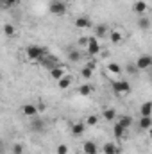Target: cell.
<instances>
[{
	"label": "cell",
	"mask_w": 152,
	"mask_h": 154,
	"mask_svg": "<svg viewBox=\"0 0 152 154\" xmlns=\"http://www.w3.org/2000/svg\"><path fill=\"white\" fill-rule=\"evenodd\" d=\"M47 54H48L47 47H41V45H29V47L25 48V56H27L31 61H41Z\"/></svg>",
	"instance_id": "obj_1"
},
{
	"label": "cell",
	"mask_w": 152,
	"mask_h": 154,
	"mask_svg": "<svg viewBox=\"0 0 152 154\" xmlns=\"http://www.w3.org/2000/svg\"><path fill=\"white\" fill-rule=\"evenodd\" d=\"M48 11L56 16H65L66 14V4L63 0H50L48 4Z\"/></svg>",
	"instance_id": "obj_2"
},
{
	"label": "cell",
	"mask_w": 152,
	"mask_h": 154,
	"mask_svg": "<svg viewBox=\"0 0 152 154\" xmlns=\"http://www.w3.org/2000/svg\"><path fill=\"white\" fill-rule=\"evenodd\" d=\"M111 88H113L114 93H120V95L131 93V84H129L127 81H113V82H111Z\"/></svg>",
	"instance_id": "obj_3"
},
{
	"label": "cell",
	"mask_w": 152,
	"mask_h": 154,
	"mask_svg": "<svg viewBox=\"0 0 152 154\" xmlns=\"http://www.w3.org/2000/svg\"><path fill=\"white\" fill-rule=\"evenodd\" d=\"M134 65L138 66V70H147V68H150L152 66V56H147V54H145V56H140Z\"/></svg>",
	"instance_id": "obj_4"
},
{
	"label": "cell",
	"mask_w": 152,
	"mask_h": 154,
	"mask_svg": "<svg viewBox=\"0 0 152 154\" xmlns=\"http://www.w3.org/2000/svg\"><path fill=\"white\" fill-rule=\"evenodd\" d=\"M86 50H88L90 56H99L100 54V45H99V38L97 36L95 38H90V43H88Z\"/></svg>",
	"instance_id": "obj_5"
},
{
	"label": "cell",
	"mask_w": 152,
	"mask_h": 154,
	"mask_svg": "<svg viewBox=\"0 0 152 154\" xmlns=\"http://www.w3.org/2000/svg\"><path fill=\"white\" fill-rule=\"evenodd\" d=\"M39 65H43V66H47V68H56V66H59V61H57V57H54V56H50V54H47L41 61H39Z\"/></svg>",
	"instance_id": "obj_6"
},
{
	"label": "cell",
	"mask_w": 152,
	"mask_h": 154,
	"mask_svg": "<svg viewBox=\"0 0 152 154\" xmlns=\"http://www.w3.org/2000/svg\"><path fill=\"white\" fill-rule=\"evenodd\" d=\"M84 129H86V124L84 122H74L72 127H70V133H72V136L79 138L81 134H84Z\"/></svg>",
	"instance_id": "obj_7"
},
{
	"label": "cell",
	"mask_w": 152,
	"mask_h": 154,
	"mask_svg": "<svg viewBox=\"0 0 152 154\" xmlns=\"http://www.w3.org/2000/svg\"><path fill=\"white\" fill-rule=\"evenodd\" d=\"M125 131H127V129H125L122 124H118V122L113 125V134H114V138H118V140H123V138L127 136V134H125Z\"/></svg>",
	"instance_id": "obj_8"
},
{
	"label": "cell",
	"mask_w": 152,
	"mask_h": 154,
	"mask_svg": "<svg viewBox=\"0 0 152 154\" xmlns=\"http://www.w3.org/2000/svg\"><path fill=\"white\" fill-rule=\"evenodd\" d=\"M50 75H52V79L59 81V79H63V77L66 75V68L59 65V66H56V68H52V70H50Z\"/></svg>",
	"instance_id": "obj_9"
},
{
	"label": "cell",
	"mask_w": 152,
	"mask_h": 154,
	"mask_svg": "<svg viewBox=\"0 0 152 154\" xmlns=\"http://www.w3.org/2000/svg\"><path fill=\"white\" fill-rule=\"evenodd\" d=\"M82 149H84V154H99V147H97V143H95V142H91V140L84 142Z\"/></svg>",
	"instance_id": "obj_10"
},
{
	"label": "cell",
	"mask_w": 152,
	"mask_h": 154,
	"mask_svg": "<svg viewBox=\"0 0 152 154\" xmlns=\"http://www.w3.org/2000/svg\"><path fill=\"white\" fill-rule=\"evenodd\" d=\"M75 27L77 29H90L91 27V20L88 16H79L75 20Z\"/></svg>",
	"instance_id": "obj_11"
},
{
	"label": "cell",
	"mask_w": 152,
	"mask_h": 154,
	"mask_svg": "<svg viewBox=\"0 0 152 154\" xmlns=\"http://www.w3.org/2000/svg\"><path fill=\"white\" fill-rule=\"evenodd\" d=\"M38 106H34V104H25L23 106V115L29 116V118H34V116L38 115Z\"/></svg>",
	"instance_id": "obj_12"
},
{
	"label": "cell",
	"mask_w": 152,
	"mask_h": 154,
	"mask_svg": "<svg viewBox=\"0 0 152 154\" xmlns=\"http://www.w3.org/2000/svg\"><path fill=\"white\" fill-rule=\"evenodd\" d=\"M70 86H72V75H68V74L63 77V79L57 81V88L59 90H68Z\"/></svg>",
	"instance_id": "obj_13"
},
{
	"label": "cell",
	"mask_w": 152,
	"mask_h": 154,
	"mask_svg": "<svg viewBox=\"0 0 152 154\" xmlns=\"http://www.w3.org/2000/svg\"><path fill=\"white\" fill-rule=\"evenodd\" d=\"M102 152L104 154H118L120 149H118V145H114L113 142H108V143L102 147Z\"/></svg>",
	"instance_id": "obj_14"
},
{
	"label": "cell",
	"mask_w": 152,
	"mask_h": 154,
	"mask_svg": "<svg viewBox=\"0 0 152 154\" xmlns=\"http://www.w3.org/2000/svg\"><path fill=\"white\" fill-rule=\"evenodd\" d=\"M31 129H32V131H36V133L43 131V129H45V122L34 116V118H32V122H31Z\"/></svg>",
	"instance_id": "obj_15"
},
{
	"label": "cell",
	"mask_w": 152,
	"mask_h": 154,
	"mask_svg": "<svg viewBox=\"0 0 152 154\" xmlns=\"http://www.w3.org/2000/svg\"><path fill=\"white\" fill-rule=\"evenodd\" d=\"M108 34H109L108 25H97V29H95V36L97 38H106Z\"/></svg>",
	"instance_id": "obj_16"
},
{
	"label": "cell",
	"mask_w": 152,
	"mask_h": 154,
	"mask_svg": "<svg viewBox=\"0 0 152 154\" xmlns=\"http://www.w3.org/2000/svg\"><path fill=\"white\" fill-rule=\"evenodd\" d=\"M140 113L141 116H152V102H143L140 108Z\"/></svg>",
	"instance_id": "obj_17"
},
{
	"label": "cell",
	"mask_w": 152,
	"mask_h": 154,
	"mask_svg": "<svg viewBox=\"0 0 152 154\" xmlns=\"http://www.w3.org/2000/svg\"><path fill=\"white\" fill-rule=\"evenodd\" d=\"M132 9L138 13V14H143L145 11H147V4L143 2V0H138V2H134V5H132Z\"/></svg>",
	"instance_id": "obj_18"
},
{
	"label": "cell",
	"mask_w": 152,
	"mask_h": 154,
	"mask_svg": "<svg viewBox=\"0 0 152 154\" xmlns=\"http://www.w3.org/2000/svg\"><path fill=\"white\" fill-rule=\"evenodd\" d=\"M138 27H140L141 31H149V29H150V20L145 18V16H141V18L138 20Z\"/></svg>",
	"instance_id": "obj_19"
},
{
	"label": "cell",
	"mask_w": 152,
	"mask_h": 154,
	"mask_svg": "<svg viewBox=\"0 0 152 154\" xmlns=\"http://www.w3.org/2000/svg\"><path fill=\"white\" fill-rule=\"evenodd\" d=\"M140 127H141V129H150L152 127V116H141Z\"/></svg>",
	"instance_id": "obj_20"
},
{
	"label": "cell",
	"mask_w": 152,
	"mask_h": 154,
	"mask_svg": "<svg viewBox=\"0 0 152 154\" xmlns=\"http://www.w3.org/2000/svg\"><path fill=\"white\" fill-rule=\"evenodd\" d=\"M118 124H122L125 129H129V127H131V124H132V118H131V116H127V115L118 116Z\"/></svg>",
	"instance_id": "obj_21"
},
{
	"label": "cell",
	"mask_w": 152,
	"mask_h": 154,
	"mask_svg": "<svg viewBox=\"0 0 152 154\" xmlns=\"http://www.w3.org/2000/svg\"><path fill=\"white\" fill-rule=\"evenodd\" d=\"M68 59H70L72 63H79V59H81V52H79L77 48L70 50V52H68Z\"/></svg>",
	"instance_id": "obj_22"
},
{
	"label": "cell",
	"mask_w": 152,
	"mask_h": 154,
	"mask_svg": "<svg viewBox=\"0 0 152 154\" xmlns=\"http://www.w3.org/2000/svg\"><path fill=\"white\" fill-rule=\"evenodd\" d=\"M14 25H11V23H7V25H4V34L7 36V38H13L14 36Z\"/></svg>",
	"instance_id": "obj_23"
},
{
	"label": "cell",
	"mask_w": 152,
	"mask_h": 154,
	"mask_svg": "<svg viewBox=\"0 0 152 154\" xmlns=\"http://www.w3.org/2000/svg\"><path fill=\"white\" fill-rule=\"evenodd\" d=\"M104 120H109V122H113L114 118H116V111H114V109H111V108H109V109H106V111H104Z\"/></svg>",
	"instance_id": "obj_24"
},
{
	"label": "cell",
	"mask_w": 152,
	"mask_h": 154,
	"mask_svg": "<svg viewBox=\"0 0 152 154\" xmlns=\"http://www.w3.org/2000/svg\"><path fill=\"white\" fill-rule=\"evenodd\" d=\"M91 91H93V88H91L90 84H82V86L79 88V93H81L82 97H86V95H90Z\"/></svg>",
	"instance_id": "obj_25"
},
{
	"label": "cell",
	"mask_w": 152,
	"mask_h": 154,
	"mask_svg": "<svg viewBox=\"0 0 152 154\" xmlns=\"http://www.w3.org/2000/svg\"><path fill=\"white\" fill-rule=\"evenodd\" d=\"M109 38H111V41H113L114 45H118V43L122 41V34H120L118 31H113V32H109Z\"/></svg>",
	"instance_id": "obj_26"
},
{
	"label": "cell",
	"mask_w": 152,
	"mask_h": 154,
	"mask_svg": "<svg viewBox=\"0 0 152 154\" xmlns=\"http://www.w3.org/2000/svg\"><path fill=\"white\" fill-rule=\"evenodd\" d=\"M108 70H109L111 74H114V75H118V74L122 72V68H120L116 63H109V65H108Z\"/></svg>",
	"instance_id": "obj_27"
},
{
	"label": "cell",
	"mask_w": 152,
	"mask_h": 154,
	"mask_svg": "<svg viewBox=\"0 0 152 154\" xmlns=\"http://www.w3.org/2000/svg\"><path fill=\"white\" fill-rule=\"evenodd\" d=\"M97 124H99V116L97 115L86 116V125H97Z\"/></svg>",
	"instance_id": "obj_28"
},
{
	"label": "cell",
	"mask_w": 152,
	"mask_h": 154,
	"mask_svg": "<svg viewBox=\"0 0 152 154\" xmlns=\"http://www.w3.org/2000/svg\"><path fill=\"white\" fill-rule=\"evenodd\" d=\"M81 75L84 77V79H90V77L93 75V68H90V66H84V68L81 70Z\"/></svg>",
	"instance_id": "obj_29"
},
{
	"label": "cell",
	"mask_w": 152,
	"mask_h": 154,
	"mask_svg": "<svg viewBox=\"0 0 152 154\" xmlns=\"http://www.w3.org/2000/svg\"><path fill=\"white\" fill-rule=\"evenodd\" d=\"M18 4V0H2V5L7 9V7H13V5H16Z\"/></svg>",
	"instance_id": "obj_30"
},
{
	"label": "cell",
	"mask_w": 152,
	"mask_h": 154,
	"mask_svg": "<svg viewBox=\"0 0 152 154\" xmlns=\"http://www.w3.org/2000/svg\"><path fill=\"white\" fill-rule=\"evenodd\" d=\"M22 152H23L22 143H14V145H13V154H22Z\"/></svg>",
	"instance_id": "obj_31"
},
{
	"label": "cell",
	"mask_w": 152,
	"mask_h": 154,
	"mask_svg": "<svg viewBox=\"0 0 152 154\" xmlns=\"http://www.w3.org/2000/svg\"><path fill=\"white\" fill-rule=\"evenodd\" d=\"M57 154H68V147H66L65 143L57 145Z\"/></svg>",
	"instance_id": "obj_32"
},
{
	"label": "cell",
	"mask_w": 152,
	"mask_h": 154,
	"mask_svg": "<svg viewBox=\"0 0 152 154\" xmlns=\"http://www.w3.org/2000/svg\"><path fill=\"white\" fill-rule=\"evenodd\" d=\"M88 43H90V38L88 36H82V38L79 39V45L81 47H88Z\"/></svg>",
	"instance_id": "obj_33"
},
{
	"label": "cell",
	"mask_w": 152,
	"mask_h": 154,
	"mask_svg": "<svg viewBox=\"0 0 152 154\" xmlns=\"http://www.w3.org/2000/svg\"><path fill=\"white\" fill-rule=\"evenodd\" d=\"M95 63H97V61H95V59H91V61H88V65H86V66H90V68H93V70H95V66H97Z\"/></svg>",
	"instance_id": "obj_34"
},
{
	"label": "cell",
	"mask_w": 152,
	"mask_h": 154,
	"mask_svg": "<svg viewBox=\"0 0 152 154\" xmlns=\"http://www.w3.org/2000/svg\"><path fill=\"white\" fill-rule=\"evenodd\" d=\"M65 4H72V2H75V0H63Z\"/></svg>",
	"instance_id": "obj_35"
},
{
	"label": "cell",
	"mask_w": 152,
	"mask_h": 154,
	"mask_svg": "<svg viewBox=\"0 0 152 154\" xmlns=\"http://www.w3.org/2000/svg\"><path fill=\"white\" fill-rule=\"evenodd\" d=\"M150 140H152V127H150Z\"/></svg>",
	"instance_id": "obj_36"
}]
</instances>
